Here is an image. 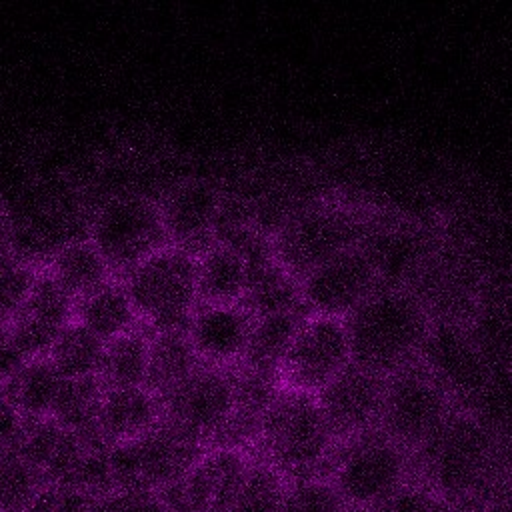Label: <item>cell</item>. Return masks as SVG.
<instances>
[{
	"mask_svg": "<svg viewBox=\"0 0 512 512\" xmlns=\"http://www.w3.org/2000/svg\"><path fill=\"white\" fill-rule=\"evenodd\" d=\"M74 308L76 300L42 266L28 294L22 314L54 330H64L70 322H74Z\"/></svg>",
	"mask_w": 512,
	"mask_h": 512,
	"instance_id": "83f0119b",
	"label": "cell"
},
{
	"mask_svg": "<svg viewBox=\"0 0 512 512\" xmlns=\"http://www.w3.org/2000/svg\"><path fill=\"white\" fill-rule=\"evenodd\" d=\"M276 512H350L324 474L288 482Z\"/></svg>",
	"mask_w": 512,
	"mask_h": 512,
	"instance_id": "f546056e",
	"label": "cell"
},
{
	"mask_svg": "<svg viewBox=\"0 0 512 512\" xmlns=\"http://www.w3.org/2000/svg\"><path fill=\"white\" fill-rule=\"evenodd\" d=\"M74 322L104 344L142 326L120 278H114L88 296L76 300Z\"/></svg>",
	"mask_w": 512,
	"mask_h": 512,
	"instance_id": "ffe728a7",
	"label": "cell"
},
{
	"mask_svg": "<svg viewBox=\"0 0 512 512\" xmlns=\"http://www.w3.org/2000/svg\"><path fill=\"white\" fill-rule=\"evenodd\" d=\"M148 332L184 330L198 306L196 256L172 244L120 276Z\"/></svg>",
	"mask_w": 512,
	"mask_h": 512,
	"instance_id": "8992f818",
	"label": "cell"
},
{
	"mask_svg": "<svg viewBox=\"0 0 512 512\" xmlns=\"http://www.w3.org/2000/svg\"><path fill=\"white\" fill-rule=\"evenodd\" d=\"M200 366H204L184 330L150 332L146 388L160 400L170 396L184 384Z\"/></svg>",
	"mask_w": 512,
	"mask_h": 512,
	"instance_id": "7402d4cb",
	"label": "cell"
},
{
	"mask_svg": "<svg viewBox=\"0 0 512 512\" xmlns=\"http://www.w3.org/2000/svg\"><path fill=\"white\" fill-rule=\"evenodd\" d=\"M248 290V262L236 248L212 242L196 254L198 304H242Z\"/></svg>",
	"mask_w": 512,
	"mask_h": 512,
	"instance_id": "ac0fdd59",
	"label": "cell"
},
{
	"mask_svg": "<svg viewBox=\"0 0 512 512\" xmlns=\"http://www.w3.org/2000/svg\"><path fill=\"white\" fill-rule=\"evenodd\" d=\"M384 382V376L350 364L316 394L318 406L336 444L376 428Z\"/></svg>",
	"mask_w": 512,
	"mask_h": 512,
	"instance_id": "5bb4252c",
	"label": "cell"
},
{
	"mask_svg": "<svg viewBox=\"0 0 512 512\" xmlns=\"http://www.w3.org/2000/svg\"><path fill=\"white\" fill-rule=\"evenodd\" d=\"M6 330L28 360L46 358L50 348L54 346L58 334L62 332V330H54L22 312L12 322L6 324Z\"/></svg>",
	"mask_w": 512,
	"mask_h": 512,
	"instance_id": "1f68e13d",
	"label": "cell"
},
{
	"mask_svg": "<svg viewBox=\"0 0 512 512\" xmlns=\"http://www.w3.org/2000/svg\"><path fill=\"white\" fill-rule=\"evenodd\" d=\"M306 316L308 312L304 308H298L290 312L254 318L248 346L238 368L278 382V368L282 364V358Z\"/></svg>",
	"mask_w": 512,
	"mask_h": 512,
	"instance_id": "44dd1931",
	"label": "cell"
},
{
	"mask_svg": "<svg viewBox=\"0 0 512 512\" xmlns=\"http://www.w3.org/2000/svg\"><path fill=\"white\" fill-rule=\"evenodd\" d=\"M44 264L18 252L0 260V326L12 322L28 300L34 280Z\"/></svg>",
	"mask_w": 512,
	"mask_h": 512,
	"instance_id": "f1b7e54d",
	"label": "cell"
},
{
	"mask_svg": "<svg viewBox=\"0 0 512 512\" xmlns=\"http://www.w3.org/2000/svg\"><path fill=\"white\" fill-rule=\"evenodd\" d=\"M334 448L316 396L278 386L262 412L252 452L296 480L324 474Z\"/></svg>",
	"mask_w": 512,
	"mask_h": 512,
	"instance_id": "3957f363",
	"label": "cell"
},
{
	"mask_svg": "<svg viewBox=\"0 0 512 512\" xmlns=\"http://www.w3.org/2000/svg\"><path fill=\"white\" fill-rule=\"evenodd\" d=\"M350 364L344 320L308 314L282 358L278 386L316 396Z\"/></svg>",
	"mask_w": 512,
	"mask_h": 512,
	"instance_id": "30bf717a",
	"label": "cell"
},
{
	"mask_svg": "<svg viewBox=\"0 0 512 512\" xmlns=\"http://www.w3.org/2000/svg\"><path fill=\"white\" fill-rule=\"evenodd\" d=\"M16 252V232L14 224L6 212V208L0 204V260Z\"/></svg>",
	"mask_w": 512,
	"mask_h": 512,
	"instance_id": "74e56055",
	"label": "cell"
},
{
	"mask_svg": "<svg viewBox=\"0 0 512 512\" xmlns=\"http://www.w3.org/2000/svg\"><path fill=\"white\" fill-rule=\"evenodd\" d=\"M416 360L440 382L458 410L474 412L486 396L496 368L466 324L436 320Z\"/></svg>",
	"mask_w": 512,
	"mask_h": 512,
	"instance_id": "9c48e42d",
	"label": "cell"
},
{
	"mask_svg": "<svg viewBox=\"0 0 512 512\" xmlns=\"http://www.w3.org/2000/svg\"><path fill=\"white\" fill-rule=\"evenodd\" d=\"M44 268L74 300H80L118 278L86 236L60 244L48 256Z\"/></svg>",
	"mask_w": 512,
	"mask_h": 512,
	"instance_id": "d6986e66",
	"label": "cell"
},
{
	"mask_svg": "<svg viewBox=\"0 0 512 512\" xmlns=\"http://www.w3.org/2000/svg\"><path fill=\"white\" fill-rule=\"evenodd\" d=\"M414 474V456L378 428L338 442L324 470L350 512L374 510Z\"/></svg>",
	"mask_w": 512,
	"mask_h": 512,
	"instance_id": "5b68a950",
	"label": "cell"
},
{
	"mask_svg": "<svg viewBox=\"0 0 512 512\" xmlns=\"http://www.w3.org/2000/svg\"><path fill=\"white\" fill-rule=\"evenodd\" d=\"M102 390L104 386L98 378L66 380L50 418L76 436L94 432Z\"/></svg>",
	"mask_w": 512,
	"mask_h": 512,
	"instance_id": "4316f807",
	"label": "cell"
},
{
	"mask_svg": "<svg viewBox=\"0 0 512 512\" xmlns=\"http://www.w3.org/2000/svg\"><path fill=\"white\" fill-rule=\"evenodd\" d=\"M370 512H458V506L438 488L414 474L404 486Z\"/></svg>",
	"mask_w": 512,
	"mask_h": 512,
	"instance_id": "4dcf8cb0",
	"label": "cell"
},
{
	"mask_svg": "<svg viewBox=\"0 0 512 512\" xmlns=\"http://www.w3.org/2000/svg\"><path fill=\"white\" fill-rule=\"evenodd\" d=\"M252 324L254 316L242 304H198L186 324V336L204 366L232 370L244 358Z\"/></svg>",
	"mask_w": 512,
	"mask_h": 512,
	"instance_id": "2e32d148",
	"label": "cell"
},
{
	"mask_svg": "<svg viewBox=\"0 0 512 512\" xmlns=\"http://www.w3.org/2000/svg\"><path fill=\"white\" fill-rule=\"evenodd\" d=\"M288 482L280 470L254 454L240 488L224 512H276Z\"/></svg>",
	"mask_w": 512,
	"mask_h": 512,
	"instance_id": "484cf974",
	"label": "cell"
},
{
	"mask_svg": "<svg viewBox=\"0 0 512 512\" xmlns=\"http://www.w3.org/2000/svg\"><path fill=\"white\" fill-rule=\"evenodd\" d=\"M164 416L202 444H212L236 410L234 368L200 366L162 400Z\"/></svg>",
	"mask_w": 512,
	"mask_h": 512,
	"instance_id": "7c38bea8",
	"label": "cell"
},
{
	"mask_svg": "<svg viewBox=\"0 0 512 512\" xmlns=\"http://www.w3.org/2000/svg\"><path fill=\"white\" fill-rule=\"evenodd\" d=\"M298 288L308 314L344 320L382 288V280L368 252L356 246L312 270Z\"/></svg>",
	"mask_w": 512,
	"mask_h": 512,
	"instance_id": "8fae6325",
	"label": "cell"
},
{
	"mask_svg": "<svg viewBox=\"0 0 512 512\" xmlns=\"http://www.w3.org/2000/svg\"><path fill=\"white\" fill-rule=\"evenodd\" d=\"M162 416V400L146 386H104L94 432L112 440L136 442L146 436Z\"/></svg>",
	"mask_w": 512,
	"mask_h": 512,
	"instance_id": "e0dca14e",
	"label": "cell"
},
{
	"mask_svg": "<svg viewBox=\"0 0 512 512\" xmlns=\"http://www.w3.org/2000/svg\"><path fill=\"white\" fill-rule=\"evenodd\" d=\"M492 436L498 474L504 482L512 484V412L492 428Z\"/></svg>",
	"mask_w": 512,
	"mask_h": 512,
	"instance_id": "d6a6232c",
	"label": "cell"
},
{
	"mask_svg": "<svg viewBox=\"0 0 512 512\" xmlns=\"http://www.w3.org/2000/svg\"><path fill=\"white\" fill-rule=\"evenodd\" d=\"M86 238L120 278L156 250L168 246L158 200L138 192L116 194L92 214Z\"/></svg>",
	"mask_w": 512,
	"mask_h": 512,
	"instance_id": "ba28073f",
	"label": "cell"
},
{
	"mask_svg": "<svg viewBox=\"0 0 512 512\" xmlns=\"http://www.w3.org/2000/svg\"><path fill=\"white\" fill-rule=\"evenodd\" d=\"M150 332L140 326L104 346L98 380L106 388L146 386Z\"/></svg>",
	"mask_w": 512,
	"mask_h": 512,
	"instance_id": "cb8c5ba5",
	"label": "cell"
},
{
	"mask_svg": "<svg viewBox=\"0 0 512 512\" xmlns=\"http://www.w3.org/2000/svg\"><path fill=\"white\" fill-rule=\"evenodd\" d=\"M222 204V192L208 180L188 178L174 184L158 200L168 244L188 250L194 256L202 252L214 242Z\"/></svg>",
	"mask_w": 512,
	"mask_h": 512,
	"instance_id": "4fadbf2b",
	"label": "cell"
},
{
	"mask_svg": "<svg viewBox=\"0 0 512 512\" xmlns=\"http://www.w3.org/2000/svg\"><path fill=\"white\" fill-rule=\"evenodd\" d=\"M454 410L448 392L414 360L386 376L376 428L414 456Z\"/></svg>",
	"mask_w": 512,
	"mask_h": 512,
	"instance_id": "52a82bcc",
	"label": "cell"
},
{
	"mask_svg": "<svg viewBox=\"0 0 512 512\" xmlns=\"http://www.w3.org/2000/svg\"><path fill=\"white\" fill-rule=\"evenodd\" d=\"M64 384L66 380L46 356L28 360L0 390L8 396L22 418L48 420Z\"/></svg>",
	"mask_w": 512,
	"mask_h": 512,
	"instance_id": "603a6c76",
	"label": "cell"
},
{
	"mask_svg": "<svg viewBox=\"0 0 512 512\" xmlns=\"http://www.w3.org/2000/svg\"><path fill=\"white\" fill-rule=\"evenodd\" d=\"M28 488V476L16 462L4 464L0 468V498L4 502H18Z\"/></svg>",
	"mask_w": 512,
	"mask_h": 512,
	"instance_id": "d590c367",
	"label": "cell"
},
{
	"mask_svg": "<svg viewBox=\"0 0 512 512\" xmlns=\"http://www.w3.org/2000/svg\"><path fill=\"white\" fill-rule=\"evenodd\" d=\"M430 324L428 312L410 290L382 286L344 318L350 360L386 378L416 360Z\"/></svg>",
	"mask_w": 512,
	"mask_h": 512,
	"instance_id": "6da1fadb",
	"label": "cell"
},
{
	"mask_svg": "<svg viewBox=\"0 0 512 512\" xmlns=\"http://www.w3.org/2000/svg\"><path fill=\"white\" fill-rule=\"evenodd\" d=\"M458 512H512V484L500 482Z\"/></svg>",
	"mask_w": 512,
	"mask_h": 512,
	"instance_id": "836d02e7",
	"label": "cell"
},
{
	"mask_svg": "<svg viewBox=\"0 0 512 512\" xmlns=\"http://www.w3.org/2000/svg\"><path fill=\"white\" fill-rule=\"evenodd\" d=\"M26 362L28 358L20 352L6 326H0V388H4Z\"/></svg>",
	"mask_w": 512,
	"mask_h": 512,
	"instance_id": "e575fe53",
	"label": "cell"
},
{
	"mask_svg": "<svg viewBox=\"0 0 512 512\" xmlns=\"http://www.w3.org/2000/svg\"><path fill=\"white\" fill-rule=\"evenodd\" d=\"M370 220L344 202L322 200L286 218L270 242L272 258L300 282L338 254L362 244Z\"/></svg>",
	"mask_w": 512,
	"mask_h": 512,
	"instance_id": "277c9868",
	"label": "cell"
},
{
	"mask_svg": "<svg viewBox=\"0 0 512 512\" xmlns=\"http://www.w3.org/2000/svg\"><path fill=\"white\" fill-rule=\"evenodd\" d=\"M104 342L76 322H70L56 338L48 360L64 380L98 378L104 356Z\"/></svg>",
	"mask_w": 512,
	"mask_h": 512,
	"instance_id": "d4e9b609",
	"label": "cell"
},
{
	"mask_svg": "<svg viewBox=\"0 0 512 512\" xmlns=\"http://www.w3.org/2000/svg\"><path fill=\"white\" fill-rule=\"evenodd\" d=\"M414 468L420 478L450 498L458 510L504 482L496 466L492 428L464 410H454L442 428L414 454Z\"/></svg>",
	"mask_w": 512,
	"mask_h": 512,
	"instance_id": "7a4b0ae2",
	"label": "cell"
},
{
	"mask_svg": "<svg viewBox=\"0 0 512 512\" xmlns=\"http://www.w3.org/2000/svg\"><path fill=\"white\" fill-rule=\"evenodd\" d=\"M20 426H22L20 412L14 408L8 396L0 390V444H6L12 438H18Z\"/></svg>",
	"mask_w": 512,
	"mask_h": 512,
	"instance_id": "8d00e7d4",
	"label": "cell"
},
{
	"mask_svg": "<svg viewBox=\"0 0 512 512\" xmlns=\"http://www.w3.org/2000/svg\"><path fill=\"white\" fill-rule=\"evenodd\" d=\"M254 452L238 446H208L182 476L178 496L188 512H224L240 488Z\"/></svg>",
	"mask_w": 512,
	"mask_h": 512,
	"instance_id": "9a60e30c",
	"label": "cell"
}]
</instances>
